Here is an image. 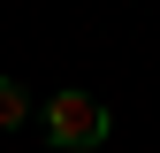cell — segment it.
Instances as JSON below:
<instances>
[{
  "label": "cell",
  "mask_w": 160,
  "mask_h": 153,
  "mask_svg": "<svg viewBox=\"0 0 160 153\" xmlns=\"http://www.w3.org/2000/svg\"><path fill=\"white\" fill-rule=\"evenodd\" d=\"M38 123H46V138L61 145V153H92V145H107V138H114V115H107V100H99V92H84V84L53 92V100L38 107Z\"/></svg>",
  "instance_id": "obj_1"
},
{
  "label": "cell",
  "mask_w": 160,
  "mask_h": 153,
  "mask_svg": "<svg viewBox=\"0 0 160 153\" xmlns=\"http://www.w3.org/2000/svg\"><path fill=\"white\" fill-rule=\"evenodd\" d=\"M23 123H31V92L15 76H0V130H23Z\"/></svg>",
  "instance_id": "obj_2"
}]
</instances>
